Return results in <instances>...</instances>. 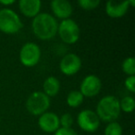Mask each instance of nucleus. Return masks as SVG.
Masks as SVG:
<instances>
[{
  "label": "nucleus",
  "instance_id": "obj_1",
  "mask_svg": "<svg viewBox=\"0 0 135 135\" xmlns=\"http://www.w3.org/2000/svg\"><path fill=\"white\" fill-rule=\"evenodd\" d=\"M58 22L52 14L40 12L32 19V29L34 35L40 40H51L57 34Z\"/></svg>",
  "mask_w": 135,
  "mask_h": 135
},
{
  "label": "nucleus",
  "instance_id": "obj_11",
  "mask_svg": "<svg viewBox=\"0 0 135 135\" xmlns=\"http://www.w3.org/2000/svg\"><path fill=\"white\" fill-rule=\"evenodd\" d=\"M50 8L53 16L60 20L70 19L73 13L72 5L67 0H53L50 3Z\"/></svg>",
  "mask_w": 135,
  "mask_h": 135
},
{
  "label": "nucleus",
  "instance_id": "obj_14",
  "mask_svg": "<svg viewBox=\"0 0 135 135\" xmlns=\"http://www.w3.org/2000/svg\"><path fill=\"white\" fill-rule=\"evenodd\" d=\"M59 80L54 76H49L45 80L43 83V93L46 94L48 97H54L60 91Z\"/></svg>",
  "mask_w": 135,
  "mask_h": 135
},
{
  "label": "nucleus",
  "instance_id": "obj_21",
  "mask_svg": "<svg viewBox=\"0 0 135 135\" xmlns=\"http://www.w3.org/2000/svg\"><path fill=\"white\" fill-rule=\"evenodd\" d=\"M124 86L131 94L135 93V76H128L124 81Z\"/></svg>",
  "mask_w": 135,
  "mask_h": 135
},
{
  "label": "nucleus",
  "instance_id": "obj_3",
  "mask_svg": "<svg viewBox=\"0 0 135 135\" xmlns=\"http://www.w3.org/2000/svg\"><path fill=\"white\" fill-rule=\"evenodd\" d=\"M23 23L17 12L8 8L0 9V31L7 34H15L22 29Z\"/></svg>",
  "mask_w": 135,
  "mask_h": 135
},
{
  "label": "nucleus",
  "instance_id": "obj_24",
  "mask_svg": "<svg viewBox=\"0 0 135 135\" xmlns=\"http://www.w3.org/2000/svg\"><path fill=\"white\" fill-rule=\"evenodd\" d=\"M129 7H134L135 6L134 0H129Z\"/></svg>",
  "mask_w": 135,
  "mask_h": 135
},
{
  "label": "nucleus",
  "instance_id": "obj_4",
  "mask_svg": "<svg viewBox=\"0 0 135 135\" xmlns=\"http://www.w3.org/2000/svg\"><path fill=\"white\" fill-rule=\"evenodd\" d=\"M51 105L50 97L41 91H35L29 95L26 101V108L33 116H41L49 109Z\"/></svg>",
  "mask_w": 135,
  "mask_h": 135
},
{
  "label": "nucleus",
  "instance_id": "obj_13",
  "mask_svg": "<svg viewBox=\"0 0 135 135\" xmlns=\"http://www.w3.org/2000/svg\"><path fill=\"white\" fill-rule=\"evenodd\" d=\"M42 2L40 0H21L19 8L21 14L27 18H35L41 11Z\"/></svg>",
  "mask_w": 135,
  "mask_h": 135
},
{
  "label": "nucleus",
  "instance_id": "obj_15",
  "mask_svg": "<svg viewBox=\"0 0 135 135\" xmlns=\"http://www.w3.org/2000/svg\"><path fill=\"white\" fill-rule=\"evenodd\" d=\"M83 100H84V97H83V95L81 94V93L79 90L70 91L68 94L67 98H66L67 105L70 107H72V108L79 107L83 104Z\"/></svg>",
  "mask_w": 135,
  "mask_h": 135
},
{
  "label": "nucleus",
  "instance_id": "obj_6",
  "mask_svg": "<svg viewBox=\"0 0 135 135\" xmlns=\"http://www.w3.org/2000/svg\"><path fill=\"white\" fill-rule=\"evenodd\" d=\"M41 48L37 44L28 42L21 46L20 50V61L24 67H34L41 59Z\"/></svg>",
  "mask_w": 135,
  "mask_h": 135
},
{
  "label": "nucleus",
  "instance_id": "obj_7",
  "mask_svg": "<svg viewBox=\"0 0 135 135\" xmlns=\"http://www.w3.org/2000/svg\"><path fill=\"white\" fill-rule=\"evenodd\" d=\"M78 126L85 132H94L100 126V119L95 111L83 109L78 114Z\"/></svg>",
  "mask_w": 135,
  "mask_h": 135
},
{
  "label": "nucleus",
  "instance_id": "obj_20",
  "mask_svg": "<svg viewBox=\"0 0 135 135\" xmlns=\"http://www.w3.org/2000/svg\"><path fill=\"white\" fill-rule=\"evenodd\" d=\"M74 123V118L71 114L65 113L61 117H59L60 128H71Z\"/></svg>",
  "mask_w": 135,
  "mask_h": 135
},
{
  "label": "nucleus",
  "instance_id": "obj_8",
  "mask_svg": "<svg viewBox=\"0 0 135 135\" xmlns=\"http://www.w3.org/2000/svg\"><path fill=\"white\" fill-rule=\"evenodd\" d=\"M83 66L81 59L78 55L69 53L61 58L59 62V70L64 75L73 76L80 71Z\"/></svg>",
  "mask_w": 135,
  "mask_h": 135
},
{
  "label": "nucleus",
  "instance_id": "obj_9",
  "mask_svg": "<svg viewBox=\"0 0 135 135\" xmlns=\"http://www.w3.org/2000/svg\"><path fill=\"white\" fill-rule=\"evenodd\" d=\"M102 89V81L94 74H90L83 78L80 84V92L83 97H94L100 93Z\"/></svg>",
  "mask_w": 135,
  "mask_h": 135
},
{
  "label": "nucleus",
  "instance_id": "obj_10",
  "mask_svg": "<svg viewBox=\"0 0 135 135\" xmlns=\"http://www.w3.org/2000/svg\"><path fill=\"white\" fill-rule=\"evenodd\" d=\"M38 126L45 132L55 133L60 128L59 117L56 113L46 111L41 116H39Z\"/></svg>",
  "mask_w": 135,
  "mask_h": 135
},
{
  "label": "nucleus",
  "instance_id": "obj_2",
  "mask_svg": "<svg viewBox=\"0 0 135 135\" xmlns=\"http://www.w3.org/2000/svg\"><path fill=\"white\" fill-rule=\"evenodd\" d=\"M119 100L113 95H107L99 100L96 105L95 113L99 118L100 121L113 122L116 121L120 116Z\"/></svg>",
  "mask_w": 135,
  "mask_h": 135
},
{
  "label": "nucleus",
  "instance_id": "obj_12",
  "mask_svg": "<svg viewBox=\"0 0 135 135\" xmlns=\"http://www.w3.org/2000/svg\"><path fill=\"white\" fill-rule=\"evenodd\" d=\"M129 8L131 7L129 0H125L122 2L109 0L105 4V13L112 19H119L125 16Z\"/></svg>",
  "mask_w": 135,
  "mask_h": 135
},
{
  "label": "nucleus",
  "instance_id": "obj_18",
  "mask_svg": "<svg viewBox=\"0 0 135 135\" xmlns=\"http://www.w3.org/2000/svg\"><path fill=\"white\" fill-rule=\"evenodd\" d=\"M123 129L118 121L109 122L105 128L104 135H122Z\"/></svg>",
  "mask_w": 135,
  "mask_h": 135
},
{
  "label": "nucleus",
  "instance_id": "obj_17",
  "mask_svg": "<svg viewBox=\"0 0 135 135\" xmlns=\"http://www.w3.org/2000/svg\"><path fill=\"white\" fill-rule=\"evenodd\" d=\"M122 70L128 76H134L135 74V58L133 56H128L122 62Z\"/></svg>",
  "mask_w": 135,
  "mask_h": 135
},
{
  "label": "nucleus",
  "instance_id": "obj_5",
  "mask_svg": "<svg viewBox=\"0 0 135 135\" xmlns=\"http://www.w3.org/2000/svg\"><path fill=\"white\" fill-rule=\"evenodd\" d=\"M57 33L63 43L67 45H73L80 39L81 30L74 20L67 19L58 23Z\"/></svg>",
  "mask_w": 135,
  "mask_h": 135
},
{
  "label": "nucleus",
  "instance_id": "obj_22",
  "mask_svg": "<svg viewBox=\"0 0 135 135\" xmlns=\"http://www.w3.org/2000/svg\"><path fill=\"white\" fill-rule=\"evenodd\" d=\"M54 135H79L72 128H59Z\"/></svg>",
  "mask_w": 135,
  "mask_h": 135
},
{
  "label": "nucleus",
  "instance_id": "obj_19",
  "mask_svg": "<svg viewBox=\"0 0 135 135\" xmlns=\"http://www.w3.org/2000/svg\"><path fill=\"white\" fill-rule=\"evenodd\" d=\"M78 5L84 10H94L100 5V0H79Z\"/></svg>",
  "mask_w": 135,
  "mask_h": 135
},
{
  "label": "nucleus",
  "instance_id": "obj_23",
  "mask_svg": "<svg viewBox=\"0 0 135 135\" xmlns=\"http://www.w3.org/2000/svg\"><path fill=\"white\" fill-rule=\"evenodd\" d=\"M0 4L2 6H10V5L15 4V1L14 0H0Z\"/></svg>",
  "mask_w": 135,
  "mask_h": 135
},
{
  "label": "nucleus",
  "instance_id": "obj_16",
  "mask_svg": "<svg viewBox=\"0 0 135 135\" xmlns=\"http://www.w3.org/2000/svg\"><path fill=\"white\" fill-rule=\"evenodd\" d=\"M120 110L125 113H132L135 108V99L132 96H124L119 100Z\"/></svg>",
  "mask_w": 135,
  "mask_h": 135
}]
</instances>
